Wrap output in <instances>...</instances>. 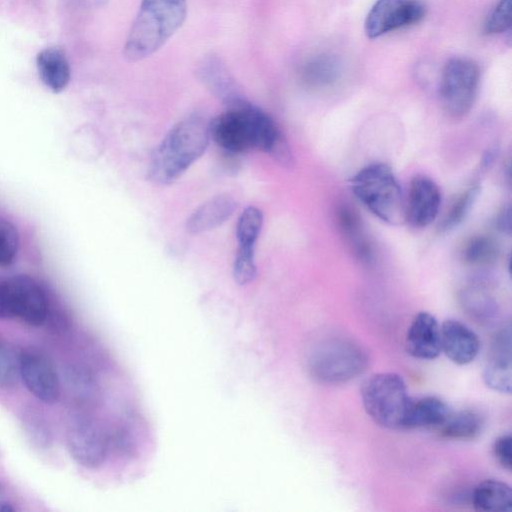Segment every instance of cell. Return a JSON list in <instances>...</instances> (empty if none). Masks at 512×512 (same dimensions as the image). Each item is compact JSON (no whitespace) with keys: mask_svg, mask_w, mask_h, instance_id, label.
<instances>
[{"mask_svg":"<svg viewBox=\"0 0 512 512\" xmlns=\"http://www.w3.org/2000/svg\"><path fill=\"white\" fill-rule=\"evenodd\" d=\"M209 140V123L203 118L190 116L181 120L156 147L149 178L163 185L174 182L204 153Z\"/></svg>","mask_w":512,"mask_h":512,"instance_id":"6da1fadb","label":"cell"},{"mask_svg":"<svg viewBox=\"0 0 512 512\" xmlns=\"http://www.w3.org/2000/svg\"><path fill=\"white\" fill-rule=\"evenodd\" d=\"M187 0H142L132 23L124 55L131 61L151 56L181 27Z\"/></svg>","mask_w":512,"mask_h":512,"instance_id":"7a4b0ae2","label":"cell"},{"mask_svg":"<svg viewBox=\"0 0 512 512\" xmlns=\"http://www.w3.org/2000/svg\"><path fill=\"white\" fill-rule=\"evenodd\" d=\"M349 182L357 199L379 219L393 225L406 220V203L401 187L389 166L370 164Z\"/></svg>","mask_w":512,"mask_h":512,"instance_id":"3957f363","label":"cell"},{"mask_svg":"<svg viewBox=\"0 0 512 512\" xmlns=\"http://www.w3.org/2000/svg\"><path fill=\"white\" fill-rule=\"evenodd\" d=\"M361 398L369 417L387 429H404L412 402L404 379L392 372L370 376L362 385Z\"/></svg>","mask_w":512,"mask_h":512,"instance_id":"277c9868","label":"cell"},{"mask_svg":"<svg viewBox=\"0 0 512 512\" xmlns=\"http://www.w3.org/2000/svg\"><path fill=\"white\" fill-rule=\"evenodd\" d=\"M368 365L366 351L347 338L319 343L308 357L310 375L318 382L341 384L356 378Z\"/></svg>","mask_w":512,"mask_h":512,"instance_id":"5b68a950","label":"cell"},{"mask_svg":"<svg viewBox=\"0 0 512 512\" xmlns=\"http://www.w3.org/2000/svg\"><path fill=\"white\" fill-rule=\"evenodd\" d=\"M480 83V69L469 58L454 57L444 66L439 96L444 110L452 117L467 115L474 105Z\"/></svg>","mask_w":512,"mask_h":512,"instance_id":"8992f818","label":"cell"},{"mask_svg":"<svg viewBox=\"0 0 512 512\" xmlns=\"http://www.w3.org/2000/svg\"><path fill=\"white\" fill-rule=\"evenodd\" d=\"M258 107L246 101L227 108L209 123V134L219 147L230 153L254 148V120Z\"/></svg>","mask_w":512,"mask_h":512,"instance_id":"52a82bcc","label":"cell"},{"mask_svg":"<svg viewBox=\"0 0 512 512\" xmlns=\"http://www.w3.org/2000/svg\"><path fill=\"white\" fill-rule=\"evenodd\" d=\"M425 13L420 0H376L365 18L364 31L368 38H378L420 22Z\"/></svg>","mask_w":512,"mask_h":512,"instance_id":"ba28073f","label":"cell"},{"mask_svg":"<svg viewBox=\"0 0 512 512\" xmlns=\"http://www.w3.org/2000/svg\"><path fill=\"white\" fill-rule=\"evenodd\" d=\"M66 443L72 458L86 468L100 466L109 448L108 434L88 417H78L71 422Z\"/></svg>","mask_w":512,"mask_h":512,"instance_id":"9c48e42d","label":"cell"},{"mask_svg":"<svg viewBox=\"0 0 512 512\" xmlns=\"http://www.w3.org/2000/svg\"><path fill=\"white\" fill-rule=\"evenodd\" d=\"M13 317L32 326L42 325L48 316L46 293L33 278L14 275L4 279Z\"/></svg>","mask_w":512,"mask_h":512,"instance_id":"30bf717a","label":"cell"},{"mask_svg":"<svg viewBox=\"0 0 512 512\" xmlns=\"http://www.w3.org/2000/svg\"><path fill=\"white\" fill-rule=\"evenodd\" d=\"M19 373L26 388L38 400L46 404L59 400V377L43 353L32 348L22 350L19 353Z\"/></svg>","mask_w":512,"mask_h":512,"instance_id":"8fae6325","label":"cell"},{"mask_svg":"<svg viewBox=\"0 0 512 512\" xmlns=\"http://www.w3.org/2000/svg\"><path fill=\"white\" fill-rule=\"evenodd\" d=\"M441 193L438 185L429 177L417 175L409 186L405 204L406 220L417 228L431 224L438 215Z\"/></svg>","mask_w":512,"mask_h":512,"instance_id":"7c38bea8","label":"cell"},{"mask_svg":"<svg viewBox=\"0 0 512 512\" xmlns=\"http://www.w3.org/2000/svg\"><path fill=\"white\" fill-rule=\"evenodd\" d=\"M408 353L420 360H433L442 352L440 325L428 312L418 313L406 335Z\"/></svg>","mask_w":512,"mask_h":512,"instance_id":"4fadbf2b","label":"cell"},{"mask_svg":"<svg viewBox=\"0 0 512 512\" xmlns=\"http://www.w3.org/2000/svg\"><path fill=\"white\" fill-rule=\"evenodd\" d=\"M441 349L455 364L472 362L480 350L477 334L466 324L453 319L445 320L440 326Z\"/></svg>","mask_w":512,"mask_h":512,"instance_id":"5bb4252c","label":"cell"},{"mask_svg":"<svg viewBox=\"0 0 512 512\" xmlns=\"http://www.w3.org/2000/svg\"><path fill=\"white\" fill-rule=\"evenodd\" d=\"M485 384L501 393L511 392V333L505 327L493 338L489 359L483 371Z\"/></svg>","mask_w":512,"mask_h":512,"instance_id":"9a60e30c","label":"cell"},{"mask_svg":"<svg viewBox=\"0 0 512 512\" xmlns=\"http://www.w3.org/2000/svg\"><path fill=\"white\" fill-rule=\"evenodd\" d=\"M236 208L237 203L232 196L228 194L214 196L189 216L186 229L191 234L210 231L227 221Z\"/></svg>","mask_w":512,"mask_h":512,"instance_id":"2e32d148","label":"cell"},{"mask_svg":"<svg viewBox=\"0 0 512 512\" xmlns=\"http://www.w3.org/2000/svg\"><path fill=\"white\" fill-rule=\"evenodd\" d=\"M343 63L333 53H319L309 58L301 68L300 79L311 89H326L334 86L342 77Z\"/></svg>","mask_w":512,"mask_h":512,"instance_id":"e0dca14e","label":"cell"},{"mask_svg":"<svg viewBox=\"0 0 512 512\" xmlns=\"http://www.w3.org/2000/svg\"><path fill=\"white\" fill-rule=\"evenodd\" d=\"M199 72L206 87L227 108L236 107L247 101L240 93L224 65L218 59L213 57L206 59L201 65Z\"/></svg>","mask_w":512,"mask_h":512,"instance_id":"ac0fdd59","label":"cell"},{"mask_svg":"<svg viewBox=\"0 0 512 512\" xmlns=\"http://www.w3.org/2000/svg\"><path fill=\"white\" fill-rule=\"evenodd\" d=\"M41 81L55 93L63 91L71 77V69L65 53L56 47L45 48L36 57Z\"/></svg>","mask_w":512,"mask_h":512,"instance_id":"d6986e66","label":"cell"},{"mask_svg":"<svg viewBox=\"0 0 512 512\" xmlns=\"http://www.w3.org/2000/svg\"><path fill=\"white\" fill-rule=\"evenodd\" d=\"M450 414L447 404L438 397L426 396L411 402L405 429H438Z\"/></svg>","mask_w":512,"mask_h":512,"instance_id":"ffe728a7","label":"cell"},{"mask_svg":"<svg viewBox=\"0 0 512 512\" xmlns=\"http://www.w3.org/2000/svg\"><path fill=\"white\" fill-rule=\"evenodd\" d=\"M471 502L478 511H510L512 509V491L507 483L500 480H484L474 487L471 493Z\"/></svg>","mask_w":512,"mask_h":512,"instance_id":"44dd1931","label":"cell"},{"mask_svg":"<svg viewBox=\"0 0 512 512\" xmlns=\"http://www.w3.org/2000/svg\"><path fill=\"white\" fill-rule=\"evenodd\" d=\"M482 427V416L475 410L465 409L450 413L438 431L448 439L470 440L480 434Z\"/></svg>","mask_w":512,"mask_h":512,"instance_id":"7402d4cb","label":"cell"},{"mask_svg":"<svg viewBox=\"0 0 512 512\" xmlns=\"http://www.w3.org/2000/svg\"><path fill=\"white\" fill-rule=\"evenodd\" d=\"M338 220L341 230L350 242L354 253L359 259L368 262L371 259V249L361 230L359 219L350 209L343 207L339 210Z\"/></svg>","mask_w":512,"mask_h":512,"instance_id":"603a6c76","label":"cell"},{"mask_svg":"<svg viewBox=\"0 0 512 512\" xmlns=\"http://www.w3.org/2000/svg\"><path fill=\"white\" fill-rule=\"evenodd\" d=\"M496 241L487 235H478L470 238L462 250L464 262L470 265H488L498 256Z\"/></svg>","mask_w":512,"mask_h":512,"instance_id":"cb8c5ba5","label":"cell"},{"mask_svg":"<svg viewBox=\"0 0 512 512\" xmlns=\"http://www.w3.org/2000/svg\"><path fill=\"white\" fill-rule=\"evenodd\" d=\"M263 224L262 212L253 206L247 207L240 215L236 225L238 247L254 249Z\"/></svg>","mask_w":512,"mask_h":512,"instance_id":"d4e9b609","label":"cell"},{"mask_svg":"<svg viewBox=\"0 0 512 512\" xmlns=\"http://www.w3.org/2000/svg\"><path fill=\"white\" fill-rule=\"evenodd\" d=\"M478 192L479 186L472 185L458 196L440 225L441 231H450L465 219L478 195Z\"/></svg>","mask_w":512,"mask_h":512,"instance_id":"484cf974","label":"cell"},{"mask_svg":"<svg viewBox=\"0 0 512 512\" xmlns=\"http://www.w3.org/2000/svg\"><path fill=\"white\" fill-rule=\"evenodd\" d=\"M19 378V353L0 337V387L11 388Z\"/></svg>","mask_w":512,"mask_h":512,"instance_id":"4316f807","label":"cell"},{"mask_svg":"<svg viewBox=\"0 0 512 512\" xmlns=\"http://www.w3.org/2000/svg\"><path fill=\"white\" fill-rule=\"evenodd\" d=\"M20 237L15 225L0 217V267L10 266L16 259Z\"/></svg>","mask_w":512,"mask_h":512,"instance_id":"83f0119b","label":"cell"},{"mask_svg":"<svg viewBox=\"0 0 512 512\" xmlns=\"http://www.w3.org/2000/svg\"><path fill=\"white\" fill-rule=\"evenodd\" d=\"M511 27V0H498L483 25L488 35L501 34Z\"/></svg>","mask_w":512,"mask_h":512,"instance_id":"f1b7e54d","label":"cell"},{"mask_svg":"<svg viewBox=\"0 0 512 512\" xmlns=\"http://www.w3.org/2000/svg\"><path fill=\"white\" fill-rule=\"evenodd\" d=\"M23 426L31 441L41 448H47L51 442V432L46 420L37 412L30 411L23 416Z\"/></svg>","mask_w":512,"mask_h":512,"instance_id":"f546056e","label":"cell"},{"mask_svg":"<svg viewBox=\"0 0 512 512\" xmlns=\"http://www.w3.org/2000/svg\"><path fill=\"white\" fill-rule=\"evenodd\" d=\"M257 274L254 261V249H237L234 264L233 277L239 285H247L252 282Z\"/></svg>","mask_w":512,"mask_h":512,"instance_id":"4dcf8cb0","label":"cell"},{"mask_svg":"<svg viewBox=\"0 0 512 512\" xmlns=\"http://www.w3.org/2000/svg\"><path fill=\"white\" fill-rule=\"evenodd\" d=\"M512 438L509 434L498 437L493 444V454L497 462L506 470L512 468Z\"/></svg>","mask_w":512,"mask_h":512,"instance_id":"1f68e13d","label":"cell"},{"mask_svg":"<svg viewBox=\"0 0 512 512\" xmlns=\"http://www.w3.org/2000/svg\"><path fill=\"white\" fill-rule=\"evenodd\" d=\"M13 318L7 287L4 279L0 280V319Z\"/></svg>","mask_w":512,"mask_h":512,"instance_id":"d6a6232c","label":"cell"},{"mask_svg":"<svg viewBox=\"0 0 512 512\" xmlns=\"http://www.w3.org/2000/svg\"><path fill=\"white\" fill-rule=\"evenodd\" d=\"M496 225L499 230L505 233L511 231V209L510 206L504 207L497 216Z\"/></svg>","mask_w":512,"mask_h":512,"instance_id":"836d02e7","label":"cell"},{"mask_svg":"<svg viewBox=\"0 0 512 512\" xmlns=\"http://www.w3.org/2000/svg\"><path fill=\"white\" fill-rule=\"evenodd\" d=\"M0 511H3V512L14 511V508L11 507V505L8 504L4 500V490H3V487L1 484H0Z\"/></svg>","mask_w":512,"mask_h":512,"instance_id":"e575fe53","label":"cell"}]
</instances>
